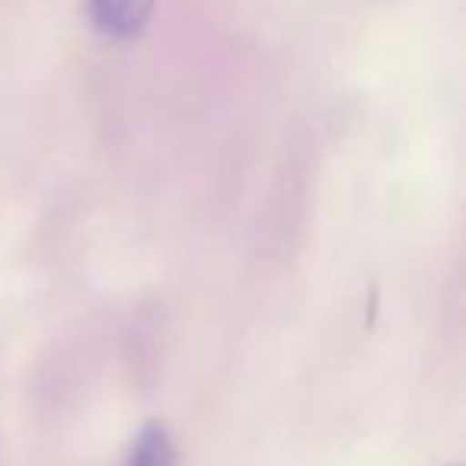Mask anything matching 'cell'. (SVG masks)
I'll return each instance as SVG.
<instances>
[{
	"label": "cell",
	"instance_id": "7a4b0ae2",
	"mask_svg": "<svg viewBox=\"0 0 466 466\" xmlns=\"http://www.w3.org/2000/svg\"><path fill=\"white\" fill-rule=\"evenodd\" d=\"M125 466H176V447L160 421H150L135 438Z\"/></svg>",
	"mask_w": 466,
	"mask_h": 466
},
{
	"label": "cell",
	"instance_id": "6da1fadb",
	"mask_svg": "<svg viewBox=\"0 0 466 466\" xmlns=\"http://www.w3.org/2000/svg\"><path fill=\"white\" fill-rule=\"evenodd\" d=\"M154 0H90L93 26L109 39H135L144 33Z\"/></svg>",
	"mask_w": 466,
	"mask_h": 466
}]
</instances>
